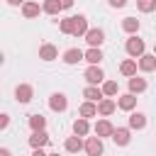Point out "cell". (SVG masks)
<instances>
[{"mask_svg":"<svg viewBox=\"0 0 156 156\" xmlns=\"http://www.w3.org/2000/svg\"><path fill=\"white\" fill-rule=\"evenodd\" d=\"M112 122L110 119H98L95 122V136H100V139H105V136H110L112 134Z\"/></svg>","mask_w":156,"mask_h":156,"instance_id":"obj_16","label":"cell"},{"mask_svg":"<svg viewBox=\"0 0 156 156\" xmlns=\"http://www.w3.org/2000/svg\"><path fill=\"white\" fill-rule=\"evenodd\" d=\"M71 24H73V20H71V17H66V20H61V22H58V29H61L63 34H71Z\"/></svg>","mask_w":156,"mask_h":156,"instance_id":"obj_30","label":"cell"},{"mask_svg":"<svg viewBox=\"0 0 156 156\" xmlns=\"http://www.w3.org/2000/svg\"><path fill=\"white\" fill-rule=\"evenodd\" d=\"M110 2V7H124L127 5V0H107Z\"/></svg>","mask_w":156,"mask_h":156,"instance_id":"obj_32","label":"cell"},{"mask_svg":"<svg viewBox=\"0 0 156 156\" xmlns=\"http://www.w3.org/2000/svg\"><path fill=\"white\" fill-rule=\"evenodd\" d=\"M112 141L117 144V146H127L129 141H132V132H129V127H117V129H112Z\"/></svg>","mask_w":156,"mask_h":156,"instance_id":"obj_6","label":"cell"},{"mask_svg":"<svg viewBox=\"0 0 156 156\" xmlns=\"http://www.w3.org/2000/svg\"><path fill=\"white\" fill-rule=\"evenodd\" d=\"M78 115H80V117H85V119H90V117H98V107H95V102L85 100V102L78 107Z\"/></svg>","mask_w":156,"mask_h":156,"instance_id":"obj_19","label":"cell"},{"mask_svg":"<svg viewBox=\"0 0 156 156\" xmlns=\"http://www.w3.org/2000/svg\"><path fill=\"white\" fill-rule=\"evenodd\" d=\"M39 58L41 61H54V58H58V49L54 44H41L39 46Z\"/></svg>","mask_w":156,"mask_h":156,"instance_id":"obj_15","label":"cell"},{"mask_svg":"<svg viewBox=\"0 0 156 156\" xmlns=\"http://www.w3.org/2000/svg\"><path fill=\"white\" fill-rule=\"evenodd\" d=\"M136 68H139V71H144V73H151V71L156 68V56H151V54H146V51H144V54L139 56Z\"/></svg>","mask_w":156,"mask_h":156,"instance_id":"obj_12","label":"cell"},{"mask_svg":"<svg viewBox=\"0 0 156 156\" xmlns=\"http://www.w3.org/2000/svg\"><path fill=\"white\" fill-rule=\"evenodd\" d=\"M119 73L127 76V78L134 76V73H136V58H124V61L119 63Z\"/></svg>","mask_w":156,"mask_h":156,"instance_id":"obj_21","label":"cell"},{"mask_svg":"<svg viewBox=\"0 0 156 156\" xmlns=\"http://www.w3.org/2000/svg\"><path fill=\"white\" fill-rule=\"evenodd\" d=\"M39 12H41L39 2H32V0H24V2H22V15H24L27 20H32V17H39Z\"/></svg>","mask_w":156,"mask_h":156,"instance_id":"obj_17","label":"cell"},{"mask_svg":"<svg viewBox=\"0 0 156 156\" xmlns=\"http://www.w3.org/2000/svg\"><path fill=\"white\" fill-rule=\"evenodd\" d=\"M146 88H149L146 78H139L136 73H134V76H129V93H132V95H139V93H144Z\"/></svg>","mask_w":156,"mask_h":156,"instance_id":"obj_13","label":"cell"},{"mask_svg":"<svg viewBox=\"0 0 156 156\" xmlns=\"http://www.w3.org/2000/svg\"><path fill=\"white\" fill-rule=\"evenodd\" d=\"M46 144H49V134H46L44 129L32 132V136H29V146H32V149H44Z\"/></svg>","mask_w":156,"mask_h":156,"instance_id":"obj_11","label":"cell"},{"mask_svg":"<svg viewBox=\"0 0 156 156\" xmlns=\"http://www.w3.org/2000/svg\"><path fill=\"white\" fill-rule=\"evenodd\" d=\"M83 149H85V154L88 156H102V139L100 136H88L85 141H83Z\"/></svg>","mask_w":156,"mask_h":156,"instance_id":"obj_3","label":"cell"},{"mask_svg":"<svg viewBox=\"0 0 156 156\" xmlns=\"http://www.w3.org/2000/svg\"><path fill=\"white\" fill-rule=\"evenodd\" d=\"M71 20H73L71 34H73V37H83V34L88 32V17H85V15H73Z\"/></svg>","mask_w":156,"mask_h":156,"instance_id":"obj_4","label":"cell"},{"mask_svg":"<svg viewBox=\"0 0 156 156\" xmlns=\"http://www.w3.org/2000/svg\"><path fill=\"white\" fill-rule=\"evenodd\" d=\"M102 95L105 98H112V95H117L119 93V85H117V80H102Z\"/></svg>","mask_w":156,"mask_h":156,"instance_id":"obj_26","label":"cell"},{"mask_svg":"<svg viewBox=\"0 0 156 156\" xmlns=\"http://www.w3.org/2000/svg\"><path fill=\"white\" fill-rule=\"evenodd\" d=\"M146 127V115L144 112H132L129 115V129H144Z\"/></svg>","mask_w":156,"mask_h":156,"instance_id":"obj_20","label":"cell"},{"mask_svg":"<svg viewBox=\"0 0 156 156\" xmlns=\"http://www.w3.org/2000/svg\"><path fill=\"white\" fill-rule=\"evenodd\" d=\"M63 146H66V151H68V154H78V151L83 149V139L73 134V136H68V139H66V144H63Z\"/></svg>","mask_w":156,"mask_h":156,"instance_id":"obj_23","label":"cell"},{"mask_svg":"<svg viewBox=\"0 0 156 156\" xmlns=\"http://www.w3.org/2000/svg\"><path fill=\"white\" fill-rule=\"evenodd\" d=\"M78 61H83V51H80V49H66V51H63V63L76 66Z\"/></svg>","mask_w":156,"mask_h":156,"instance_id":"obj_18","label":"cell"},{"mask_svg":"<svg viewBox=\"0 0 156 156\" xmlns=\"http://www.w3.org/2000/svg\"><path fill=\"white\" fill-rule=\"evenodd\" d=\"M124 49H127V54H129L132 58H139V56L146 51V44H144V39H139L136 34H129V39H127Z\"/></svg>","mask_w":156,"mask_h":156,"instance_id":"obj_1","label":"cell"},{"mask_svg":"<svg viewBox=\"0 0 156 156\" xmlns=\"http://www.w3.org/2000/svg\"><path fill=\"white\" fill-rule=\"evenodd\" d=\"M83 98H85V100H90V102H98V100H100V98H105V95H102V90H100L98 85H88V88L83 90Z\"/></svg>","mask_w":156,"mask_h":156,"instance_id":"obj_24","label":"cell"},{"mask_svg":"<svg viewBox=\"0 0 156 156\" xmlns=\"http://www.w3.org/2000/svg\"><path fill=\"white\" fill-rule=\"evenodd\" d=\"M46 156H58V154H46Z\"/></svg>","mask_w":156,"mask_h":156,"instance_id":"obj_38","label":"cell"},{"mask_svg":"<svg viewBox=\"0 0 156 156\" xmlns=\"http://www.w3.org/2000/svg\"><path fill=\"white\" fill-rule=\"evenodd\" d=\"M102 58H105V56H102V51H100L98 46H90L88 51H83V61H88L90 66H100Z\"/></svg>","mask_w":156,"mask_h":156,"instance_id":"obj_14","label":"cell"},{"mask_svg":"<svg viewBox=\"0 0 156 156\" xmlns=\"http://www.w3.org/2000/svg\"><path fill=\"white\" fill-rule=\"evenodd\" d=\"M32 156H46V151H44V149H34V151H32Z\"/></svg>","mask_w":156,"mask_h":156,"instance_id":"obj_34","label":"cell"},{"mask_svg":"<svg viewBox=\"0 0 156 156\" xmlns=\"http://www.w3.org/2000/svg\"><path fill=\"white\" fill-rule=\"evenodd\" d=\"M58 5H61V10H68L73 5V0H58Z\"/></svg>","mask_w":156,"mask_h":156,"instance_id":"obj_33","label":"cell"},{"mask_svg":"<svg viewBox=\"0 0 156 156\" xmlns=\"http://www.w3.org/2000/svg\"><path fill=\"white\" fill-rule=\"evenodd\" d=\"M41 12H46V15H58V12H61L58 0H44V2H41Z\"/></svg>","mask_w":156,"mask_h":156,"instance_id":"obj_28","label":"cell"},{"mask_svg":"<svg viewBox=\"0 0 156 156\" xmlns=\"http://www.w3.org/2000/svg\"><path fill=\"white\" fill-rule=\"evenodd\" d=\"M49 107H51L54 112H63V110L68 107V98H66L63 93H51V98H49Z\"/></svg>","mask_w":156,"mask_h":156,"instance_id":"obj_8","label":"cell"},{"mask_svg":"<svg viewBox=\"0 0 156 156\" xmlns=\"http://www.w3.org/2000/svg\"><path fill=\"white\" fill-rule=\"evenodd\" d=\"M2 61H5V54H2V51H0V66H2Z\"/></svg>","mask_w":156,"mask_h":156,"instance_id":"obj_37","label":"cell"},{"mask_svg":"<svg viewBox=\"0 0 156 156\" xmlns=\"http://www.w3.org/2000/svg\"><path fill=\"white\" fill-rule=\"evenodd\" d=\"M136 7L141 12H154L156 10V0H136Z\"/></svg>","mask_w":156,"mask_h":156,"instance_id":"obj_29","label":"cell"},{"mask_svg":"<svg viewBox=\"0 0 156 156\" xmlns=\"http://www.w3.org/2000/svg\"><path fill=\"white\" fill-rule=\"evenodd\" d=\"M32 98H34V88H32L29 83H20V85L15 88V100H17V102L27 105V102H32Z\"/></svg>","mask_w":156,"mask_h":156,"instance_id":"obj_2","label":"cell"},{"mask_svg":"<svg viewBox=\"0 0 156 156\" xmlns=\"http://www.w3.org/2000/svg\"><path fill=\"white\" fill-rule=\"evenodd\" d=\"M29 127H32V132L46 129V117L44 115H29Z\"/></svg>","mask_w":156,"mask_h":156,"instance_id":"obj_27","label":"cell"},{"mask_svg":"<svg viewBox=\"0 0 156 156\" xmlns=\"http://www.w3.org/2000/svg\"><path fill=\"white\" fill-rule=\"evenodd\" d=\"M122 29H124L127 34H136V32H139V20H136V17H124V20H122Z\"/></svg>","mask_w":156,"mask_h":156,"instance_id":"obj_25","label":"cell"},{"mask_svg":"<svg viewBox=\"0 0 156 156\" xmlns=\"http://www.w3.org/2000/svg\"><path fill=\"white\" fill-rule=\"evenodd\" d=\"M85 80H88V85H100L105 80V71L100 66H88L85 68Z\"/></svg>","mask_w":156,"mask_h":156,"instance_id":"obj_5","label":"cell"},{"mask_svg":"<svg viewBox=\"0 0 156 156\" xmlns=\"http://www.w3.org/2000/svg\"><path fill=\"white\" fill-rule=\"evenodd\" d=\"M119 110H124V112H132L134 107H136V95H132V93H124V95H119L117 98V102H115Z\"/></svg>","mask_w":156,"mask_h":156,"instance_id":"obj_9","label":"cell"},{"mask_svg":"<svg viewBox=\"0 0 156 156\" xmlns=\"http://www.w3.org/2000/svg\"><path fill=\"white\" fill-rule=\"evenodd\" d=\"M7 124H10V115L0 112V129H7Z\"/></svg>","mask_w":156,"mask_h":156,"instance_id":"obj_31","label":"cell"},{"mask_svg":"<svg viewBox=\"0 0 156 156\" xmlns=\"http://www.w3.org/2000/svg\"><path fill=\"white\" fill-rule=\"evenodd\" d=\"M88 132H90V124H88V119H85V117H78V119L73 122V134H76V136H85Z\"/></svg>","mask_w":156,"mask_h":156,"instance_id":"obj_22","label":"cell"},{"mask_svg":"<svg viewBox=\"0 0 156 156\" xmlns=\"http://www.w3.org/2000/svg\"><path fill=\"white\" fill-rule=\"evenodd\" d=\"M95 107H98V115H102V117H107V115H112V112L117 110V105H115L112 98H100V100L95 102Z\"/></svg>","mask_w":156,"mask_h":156,"instance_id":"obj_10","label":"cell"},{"mask_svg":"<svg viewBox=\"0 0 156 156\" xmlns=\"http://www.w3.org/2000/svg\"><path fill=\"white\" fill-rule=\"evenodd\" d=\"M83 37H85L88 46H98V49H100V46H102V41H105V32H102L100 27H95V29H88Z\"/></svg>","mask_w":156,"mask_h":156,"instance_id":"obj_7","label":"cell"},{"mask_svg":"<svg viewBox=\"0 0 156 156\" xmlns=\"http://www.w3.org/2000/svg\"><path fill=\"white\" fill-rule=\"evenodd\" d=\"M0 156H12V151L10 149H0Z\"/></svg>","mask_w":156,"mask_h":156,"instance_id":"obj_36","label":"cell"},{"mask_svg":"<svg viewBox=\"0 0 156 156\" xmlns=\"http://www.w3.org/2000/svg\"><path fill=\"white\" fill-rule=\"evenodd\" d=\"M24 0H7V5H12V7H20Z\"/></svg>","mask_w":156,"mask_h":156,"instance_id":"obj_35","label":"cell"}]
</instances>
